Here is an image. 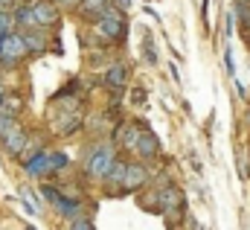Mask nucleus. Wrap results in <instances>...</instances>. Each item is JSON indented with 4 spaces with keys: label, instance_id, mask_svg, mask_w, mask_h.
<instances>
[{
    "label": "nucleus",
    "instance_id": "1",
    "mask_svg": "<svg viewBox=\"0 0 250 230\" xmlns=\"http://www.w3.org/2000/svg\"><path fill=\"white\" fill-rule=\"evenodd\" d=\"M120 158H117V152H114V146L111 143H96L93 149H90V155H87V161H84V169L90 178H96V181H105L111 169H114V163H117Z\"/></svg>",
    "mask_w": 250,
    "mask_h": 230
},
{
    "label": "nucleus",
    "instance_id": "2",
    "mask_svg": "<svg viewBox=\"0 0 250 230\" xmlns=\"http://www.w3.org/2000/svg\"><path fill=\"white\" fill-rule=\"evenodd\" d=\"M160 213H166L169 225H178L187 216V195L181 192V186L175 184L160 186Z\"/></svg>",
    "mask_w": 250,
    "mask_h": 230
},
{
    "label": "nucleus",
    "instance_id": "3",
    "mask_svg": "<svg viewBox=\"0 0 250 230\" xmlns=\"http://www.w3.org/2000/svg\"><path fill=\"white\" fill-rule=\"evenodd\" d=\"M23 56H29V50H26L21 32L0 35V64H3V67H18V64L23 61Z\"/></svg>",
    "mask_w": 250,
    "mask_h": 230
},
{
    "label": "nucleus",
    "instance_id": "4",
    "mask_svg": "<svg viewBox=\"0 0 250 230\" xmlns=\"http://www.w3.org/2000/svg\"><path fill=\"white\" fill-rule=\"evenodd\" d=\"M96 26H99V32H102L105 38H111V41H123L125 35H128V21H125L123 9H117V6H111V9L96 21Z\"/></svg>",
    "mask_w": 250,
    "mask_h": 230
},
{
    "label": "nucleus",
    "instance_id": "5",
    "mask_svg": "<svg viewBox=\"0 0 250 230\" xmlns=\"http://www.w3.org/2000/svg\"><path fill=\"white\" fill-rule=\"evenodd\" d=\"M44 198H47V201H50V204H53V207L62 213L67 222H73V219H79V216H82V207H84V204H82L79 198H67L62 189L44 186Z\"/></svg>",
    "mask_w": 250,
    "mask_h": 230
},
{
    "label": "nucleus",
    "instance_id": "6",
    "mask_svg": "<svg viewBox=\"0 0 250 230\" xmlns=\"http://www.w3.org/2000/svg\"><path fill=\"white\" fill-rule=\"evenodd\" d=\"M0 143H3V149H6L12 158H21V155H23V149H26V143H29V131L18 122V125L9 131V137H6V140H0Z\"/></svg>",
    "mask_w": 250,
    "mask_h": 230
},
{
    "label": "nucleus",
    "instance_id": "7",
    "mask_svg": "<svg viewBox=\"0 0 250 230\" xmlns=\"http://www.w3.org/2000/svg\"><path fill=\"white\" fill-rule=\"evenodd\" d=\"M128 76H131V64H125V61H117V64H111L108 70H105V85L111 88V91H125V85H128Z\"/></svg>",
    "mask_w": 250,
    "mask_h": 230
},
{
    "label": "nucleus",
    "instance_id": "8",
    "mask_svg": "<svg viewBox=\"0 0 250 230\" xmlns=\"http://www.w3.org/2000/svg\"><path fill=\"white\" fill-rule=\"evenodd\" d=\"M148 184V169L143 163H128V172H125V184L123 192H137Z\"/></svg>",
    "mask_w": 250,
    "mask_h": 230
},
{
    "label": "nucleus",
    "instance_id": "9",
    "mask_svg": "<svg viewBox=\"0 0 250 230\" xmlns=\"http://www.w3.org/2000/svg\"><path fill=\"white\" fill-rule=\"evenodd\" d=\"M32 6H35V21H38V26H59L62 12H59L56 3H50V0H38V3H32Z\"/></svg>",
    "mask_w": 250,
    "mask_h": 230
},
{
    "label": "nucleus",
    "instance_id": "10",
    "mask_svg": "<svg viewBox=\"0 0 250 230\" xmlns=\"http://www.w3.org/2000/svg\"><path fill=\"white\" fill-rule=\"evenodd\" d=\"M143 161H157L160 158V140L151 134V131H143L140 140H137V149H134Z\"/></svg>",
    "mask_w": 250,
    "mask_h": 230
},
{
    "label": "nucleus",
    "instance_id": "11",
    "mask_svg": "<svg viewBox=\"0 0 250 230\" xmlns=\"http://www.w3.org/2000/svg\"><path fill=\"white\" fill-rule=\"evenodd\" d=\"M21 35H23V44H26V50L32 53V56H41V53H47V35L41 32V29H21Z\"/></svg>",
    "mask_w": 250,
    "mask_h": 230
},
{
    "label": "nucleus",
    "instance_id": "12",
    "mask_svg": "<svg viewBox=\"0 0 250 230\" xmlns=\"http://www.w3.org/2000/svg\"><path fill=\"white\" fill-rule=\"evenodd\" d=\"M23 169H26V175H32V178H44V175H50V152H38V155H32L29 161H23Z\"/></svg>",
    "mask_w": 250,
    "mask_h": 230
},
{
    "label": "nucleus",
    "instance_id": "13",
    "mask_svg": "<svg viewBox=\"0 0 250 230\" xmlns=\"http://www.w3.org/2000/svg\"><path fill=\"white\" fill-rule=\"evenodd\" d=\"M15 23H18L21 29H35V26H38V21H35V6H32V3L15 6Z\"/></svg>",
    "mask_w": 250,
    "mask_h": 230
},
{
    "label": "nucleus",
    "instance_id": "14",
    "mask_svg": "<svg viewBox=\"0 0 250 230\" xmlns=\"http://www.w3.org/2000/svg\"><path fill=\"white\" fill-rule=\"evenodd\" d=\"M140 134H143V131H140L134 122H125V125H120V128H117V143H120L123 149H137Z\"/></svg>",
    "mask_w": 250,
    "mask_h": 230
},
{
    "label": "nucleus",
    "instance_id": "15",
    "mask_svg": "<svg viewBox=\"0 0 250 230\" xmlns=\"http://www.w3.org/2000/svg\"><path fill=\"white\" fill-rule=\"evenodd\" d=\"M108 9H111V0H82V6H79V12L87 18H102Z\"/></svg>",
    "mask_w": 250,
    "mask_h": 230
},
{
    "label": "nucleus",
    "instance_id": "16",
    "mask_svg": "<svg viewBox=\"0 0 250 230\" xmlns=\"http://www.w3.org/2000/svg\"><path fill=\"white\" fill-rule=\"evenodd\" d=\"M125 172H128V163H125V161H117V163H114V169H111V175H108L105 181H108V184H117V186L123 189V184H125Z\"/></svg>",
    "mask_w": 250,
    "mask_h": 230
},
{
    "label": "nucleus",
    "instance_id": "17",
    "mask_svg": "<svg viewBox=\"0 0 250 230\" xmlns=\"http://www.w3.org/2000/svg\"><path fill=\"white\" fill-rule=\"evenodd\" d=\"M15 125H18V116L9 114V111H0V140H6Z\"/></svg>",
    "mask_w": 250,
    "mask_h": 230
},
{
    "label": "nucleus",
    "instance_id": "18",
    "mask_svg": "<svg viewBox=\"0 0 250 230\" xmlns=\"http://www.w3.org/2000/svg\"><path fill=\"white\" fill-rule=\"evenodd\" d=\"M70 166V158L64 155V152H50V175L53 172H62Z\"/></svg>",
    "mask_w": 250,
    "mask_h": 230
},
{
    "label": "nucleus",
    "instance_id": "19",
    "mask_svg": "<svg viewBox=\"0 0 250 230\" xmlns=\"http://www.w3.org/2000/svg\"><path fill=\"white\" fill-rule=\"evenodd\" d=\"M12 26H15V12H9V9H0V35H9V32H15Z\"/></svg>",
    "mask_w": 250,
    "mask_h": 230
},
{
    "label": "nucleus",
    "instance_id": "20",
    "mask_svg": "<svg viewBox=\"0 0 250 230\" xmlns=\"http://www.w3.org/2000/svg\"><path fill=\"white\" fill-rule=\"evenodd\" d=\"M143 53H146V58H148V61H151V64H154V61H157V53H154V38H151V35H148V32H146V35H143Z\"/></svg>",
    "mask_w": 250,
    "mask_h": 230
},
{
    "label": "nucleus",
    "instance_id": "21",
    "mask_svg": "<svg viewBox=\"0 0 250 230\" xmlns=\"http://www.w3.org/2000/svg\"><path fill=\"white\" fill-rule=\"evenodd\" d=\"M70 230H93V222H90L87 216H79V219L70 222Z\"/></svg>",
    "mask_w": 250,
    "mask_h": 230
},
{
    "label": "nucleus",
    "instance_id": "22",
    "mask_svg": "<svg viewBox=\"0 0 250 230\" xmlns=\"http://www.w3.org/2000/svg\"><path fill=\"white\" fill-rule=\"evenodd\" d=\"M239 12H242V23L250 26V0H239V6H236Z\"/></svg>",
    "mask_w": 250,
    "mask_h": 230
},
{
    "label": "nucleus",
    "instance_id": "23",
    "mask_svg": "<svg viewBox=\"0 0 250 230\" xmlns=\"http://www.w3.org/2000/svg\"><path fill=\"white\" fill-rule=\"evenodd\" d=\"M59 6H64V9H79L82 6V0H56Z\"/></svg>",
    "mask_w": 250,
    "mask_h": 230
},
{
    "label": "nucleus",
    "instance_id": "24",
    "mask_svg": "<svg viewBox=\"0 0 250 230\" xmlns=\"http://www.w3.org/2000/svg\"><path fill=\"white\" fill-rule=\"evenodd\" d=\"M224 64H227V73L233 76V73H236V67H233V53H230V50L224 53Z\"/></svg>",
    "mask_w": 250,
    "mask_h": 230
},
{
    "label": "nucleus",
    "instance_id": "25",
    "mask_svg": "<svg viewBox=\"0 0 250 230\" xmlns=\"http://www.w3.org/2000/svg\"><path fill=\"white\" fill-rule=\"evenodd\" d=\"M131 99H134L137 105H143V102H146V93H143V88H134V96H131Z\"/></svg>",
    "mask_w": 250,
    "mask_h": 230
},
{
    "label": "nucleus",
    "instance_id": "26",
    "mask_svg": "<svg viewBox=\"0 0 250 230\" xmlns=\"http://www.w3.org/2000/svg\"><path fill=\"white\" fill-rule=\"evenodd\" d=\"M233 21H236V15H227V23H224V32H227V35H233V26H236Z\"/></svg>",
    "mask_w": 250,
    "mask_h": 230
},
{
    "label": "nucleus",
    "instance_id": "27",
    "mask_svg": "<svg viewBox=\"0 0 250 230\" xmlns=\"http://www.w3.org/2000/svg\"><path fill=\"white\" fill-rule=\"evenodd\" d=\"M6 102V85H3V79H0V105Z\"/></svg>",
    "mask_w": 250,
    "mask_h": 230
},
{
    "label": "nucleus",
    "instance_id": "28",
    "mask_svg": "<svg viewBox=\"0 0 250 230\" xmlns=\"http://www.w3.org/2000/svg\"><path fill=\"white\" fill-rule=\"evenodd\" d=\"M131 6V0H117V9H128Z\"/></svg>",
    "mask_w": 250,
    "mask_h": 230
},
{
    "label": "nucleus",
    "instance_id": "29",
    "mask_svg": "<svg viewBox=\"0 0 250 230\" xmlns=\"http://www.w3.org/2000/svg\"><path fill=\"white\" fill-rule=\"evenodd\" d=\"M172 230H184V228H181V225H175V228H172Z\"/></svg>",
    "mask_w": 250,
    "mask_h": 230
},
{
    "label": "nucleus",
    "instance_id": "30",
    "mask_svg": "<svg viewBox=\"0 0 250 230\" xmlns=\"http://www.w3.org/2000/svg\"><path fill=\"white\" fill-rule=\"evenodd\" d=\"M18 3H32V0H18Z\"/></svg>",
    "mask_w": 250,
    "mask_h": 230
},
{
    "label": "nucleus",
    "instance_id": "31",
    "mask_svg": "<svg viewBox=\"0 0 250 230\" xmlns=\"http://www.w3.org/2000/svg\"><path fill=\"white\" fill-rule=\"evenodd\" d=\"M26 230H35V228H26Z\"/></svg>",
    "mask_w": 250,
    "mask_h": 230
}]
</instances>
